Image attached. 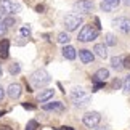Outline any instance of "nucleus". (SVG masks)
<instances>
[{"label": "nucleus", "mask_w": 130, "mask_h": 130, "mask_svg": "<svg viewBox=\"0 0 130 130\" xmlns=\"http://www.w3.org/2000/svg\"><path fill=\"white\" fill-rule=\"evenodd\" d=\"M69 40H71V37H69L68 32H59L58 34V42L61 43V45H68Z\"/></svg>", "instance_id": "obj_20"}, {"label": "nucleus", "mask_w": 130, "mask_h": 130, "mask_svg": "<svg viewBox=\"0 0 130 130\" xmlns=\"http://www.w3.org/2000/svg\"><path fill=\"white\" fill-rule=\"evenodd\" d=\"M7 29H8V27L5 26V24H3L2 21H0V37H3L5 34H7Z\"/></svg>", "instance_id": "obj_27"}, {"label": "nucleus", "mask_w": 130, "mask_h": 130, "mask_svg": "<svg viewBox=\"0 0 130 130\" xmlns=\"http://www.w3.org/2000/svg\"><path fill=\"white\" fill-rule=\"evenodd\" d=\"M3 76V69H2V64H0V77Z\"/></svg>", "instance_id": "obj_38"}, {"label": "nucleus", "mask_w": 130, "mask_h": 130, "mask_svg": "<svg viewBox=\"0 0 130 130\" xmlns=\"http://www.w3.org/2000/svg\"><path fill=\"white\" fill-rule=\"evenodd\" d=\"M72 8H74L76 13L90 14V13H93V10H95V3L92 0H79V2H76L72 5Z\"/></svg>", "instance_id": "obj_5"}, {"label": "nucleus", "mask_w": 130, "mask_h": 130, "mask_svg": "<svg viewBox=\"0 0 130 130\" xmlns=\"http://www.w3.org/2000/svg\"><path fill=\"white\" fill-rule=\"evenodd\" d=\"M43 111H53V112H63L64 111V104L61 101H53V103H43L42 106Z\"/></svg>", "instance_id": "obj_12"}, {"label": "nucleus", "mask_w": 130, "mask_h": 130, "mask_svg": "<svg viewBox=\"0 0 130 130\" xmlns=\"http://www.w3.org/2000/svg\"><path fill=\"white\" fill-rule=\"evenodd\" d=\"M3 96H5V90L2 88V85H0V103H2V100H3Z\"/></svg>", "instance_id": "obj_33"}, {"label": "nucleus", "mask_w": 130, "mask_h": 130, "mask_svg": "<svg viewBox=\"0 0 130 130\" xmlns=\"http://www.w3.org/2000/svg\"><path fill=\"white\" fill-rule=\"evenodd\" d=\"M59 130H76V128H72V127H69V125H63Z\"/></svg>", "instance_id": "obj_36"}, {"label": "nucleus", "mask_w": 130, "mask_h": 130, "mask_svg": "<svg viewBox=\"0 0 130 130\" xmlns=\"http://www.w3.org/2000/svg\"><path fill=\"white\" fill-rule=\"evenodd\" d=\"M53 95H55L53 88H43V90H40V93L37 95V100L40 103H47V101H50V100L53 98Z\"/></svg>", "instance_id": "obj_13"}, {"label": "nucleus", "mask_w": 130, "mask_h": 130, "mask_svg": "<svg viewBox=\"0 0 130 130\" xmlns=\"http://www.w3.org/2000/svg\"><path fill=\"white\" fill-rule=\"evenodd\" d=\"M71 101L74 103V106H79V108H84L92 101V95H90L87 90H84L80 87L74 88L71 92Z\"/></svg>", "instance_id": "obj_1"}, {"label": "nucleus", "mask_w": 130, "mask_h": 130, "mask_svg": "<svg viewBox=\"0 0 130 130\" xmlns=\"http://www.w3.org/2000/svg\"><path fill=\"white\" fill-rule=\"evenodd\" d=\"M104 85H106V82H95V85H93V88H92V92H96V90L103 88Z\"/></svg>", "instance_id": "obj_26"}, {"label": "nucleus", "mask_w": 130, "mask_h": 130, "mask_svg": "<svg viewBox=\"0 0 130 130\" xmlns=\"http://www.w3.org/2000/svg\"><path fill=\"white\" fill-rule=\"evenodd\" d=\"M124 55H119V56H112L111 58V68L114 71H122L124 69Z\"/></svg>", "instance_id": "obj_17"}, {"label": "nucleus", "mask_w": 130, "mask_h": 130, "mask_svg": "<svg viewBox=\"0 0 130 130\" xmlns=\"http://www.w3.org/2000/svg\"><path fill=\"white\" fill-rule=\"evenodd\" d=\"M109 79V71L106 68H100L92 76V82L95 84V82H106Z\"/></svg>", "instance_id": "obj_11"}, {"label": "nucleus", "mask_w": 130, "mask_h": 130, "mask_svg": "<svg viewBox=\"0 0 130 130\" xmlns=\"http://www.w3.org/2000/svg\"><path fill=\"white\" fill-rule=\"evenodd\" d=\"M61 52H63V56L66 58V59H69V61L76 59V56H77V53H76V48H74V47H71V45H64Z\"/></svg>", "instance_id": "obj_18"}, {"label": "nucleus", "mask_w": 130, "mask_h": 130, "mask_svg": "<svg viewBox=\"0 0 130 130\" xmlns=\"http://www.w3.org/2000/svg\"><path fill=\"white\" fill-rule=\"evenodd\" d=\"M95 24H96V29H101V23H100V18H95Z\"/></svg>", "instance_id": "obj_34"}, {"label": "nucleus", "mask_w": 130, "mask_h": 130, "mask_svg": "<svg viewBox=\"0 0 130 130\" xmlns=\"http://www.w3.org/2000/svg\"><path fill=\"white\" fill-rule=\"evenodd\" d=\"M93 52H95V55H96L98 58L106 59L108 58V45L106 43H96L93 47Z\"/></svg>", "instance_id": "obj_14"}, {"label": "nucleus", "mask_w": 130, "mask_h": 130, "mask_svg": "<svg viewBox=\"0 0 130 130\" xmlns=\"http://www.w3.org/2000/svg\"><path fill=\"white\" fill-rule=\"evenodd\" d=\"M5 16H7V13H5V10H3L2 7H0V21H2V19H3Z\"/></svg>", "instance_id": "obj_32"}, {"label": "nucleus", "mask_w": 130, "mask_h": 130, "mask_svg": "<svg viewBox=\"0 0 130 130\" xmlns=\"http://www.w3.org/2000/svg\"><path fill=\"white\" fill-rule=\"evenodd\" d=\"M0 130H13V128L8 127V125H2V127H0Z\"/></svg>", "instance_id": "obj_37"}, {"label": "nucleus", "mask_w": 130, "mask_h": 130, "mask_svg": "<svg viewBox=\"0 0 130 130\" xmlns=\"http://www.w3.org/2000/svg\"><path fill=\"white\" fill-rule=\"evenodd\" d=\"M122 88H124V93H130V74L124 79V82H122Z\"/></svg>", "instance_id": "obj_22"}, {"label": "nucleus", "mask_w": 130, "mask_h": 130, "mask_svg": "<svg viewBox=\"0 0 130 130\" xmlns=\"http://www.w3.org/2000/svg\"><path fill=\"white\" fill-rule=\"evenodd\" d=\"M79 59H80L84 64H90V63H93V59H95V53L88 48H82V50H79Z\"/></svg>", "instance_id": "obj_10"}, {"label": "nucleus", "mask_w": 130, "mask_h": 130, "mask_svg": "<svg viewBox=\"0 0 130 130\" xmlns=\"http://www.w3.org/2000/svg\"><path fill=\"white\" fill-rule=\"evenodd\" d=\"M50 80H52V77H50V74L45 71V69H37V71H34L31 74V82H32V85L37 87V88L45 87L47 84H50Z\"/></svg>", "instance_id": "obj_3"}, {"label": "nucleus", "mask_w": 130, "mask_h": 130, "mask_svg": "<svg viewBox=\"0 0 130 130\" xmlns=\"http://www.w3.org/2000/svg\"><path fill=\"white\" fill-rule=\"evenodd\" d=\"M43 10H45V7H43V5H37V7H36V11H37V13H42Z\"/></svg>", "instance_id": "obj_31"}, {"label": "nucleus", "mask_w": 130, "mask_h": 130, "mask_svg": "<svg viewBox=\"0 0 130 130\" xmlns=\"http://www.w3.org/2000/svg\"><path fill=\"white\" fill-rule=\"evenodd\" d=\"M10 74H11V76H14V74H19L21 72V66H19L18 63H13V64H10Z\"/></svg>", "instance_id": "obj_21"}, {"label": "nucleus", "mask_w": 130, "mask_h": 130, "mask_svg": "<svg viewBox=\"0 0 130 130\" xmlns=\"http://www.w3.org/2000/svg\"><path fill=\"white\" fill-rule=\"evenodd\" d=\"M124 3H125V5H128V7H130V0H124Z\"/></svg>", "instance_id": "obj_39"}, {"label": "nucleus", "mask_w": 130, "mask_h": 130, "mask_svg": "<svg viewBox=\"0 0 130 130\" xmlns=\"http://www.w3.org/2000/svg\"><path fill=\"white\" fill-rule=\"evenodd\" d=\"M0 7L5 10L7 14H16L21 13V5L14 0H0Z\"/></svg>", "instance_id": "obj_7"}, {"label": "nucleus", "mask_w": 130, "mask_h": 130, "mask_svg": "<svg viewBox=\"0 0 130 130\" xmlns=\"http://www.w3.org/2000/svg\"><path fill=\"white\" fill-rule=\"evenodd\" d=\"M121 85H122V82L119 80V79H116V80L112 82V88H119V87H121Z\"/></svg>", "instance_id": "obj_29"}, {"label": "nucleus", "mask_w": 130, "mask_h": 130, "mask_svg": "<svg viewBox=\"0 0 130 130\" xmlns=\"http://www.w3.org/2000/svg\"><path fill=\"white\" fill-rule=\"evenodd\" d=\"M80 24H82V18L79 16V14L71 13V14H68V16L64 18V26H66V29H68L69 32L76 31V29L80 26Z\"/></svg>", "instance_id": "obj_8"}, {"label": "nucleus", "mask_w": 130, "mask_h": 130, "mask_svg": "<svg viewBox=\"0 0 130 130\" xmlns=\"http://www.w3.org/2000/svg\"><path fill=\"white\" fill-rule=\"evenodd\" d=\"M2 23H3L7 27H13L16 21H14V18H13V16H5V18L2 19Z\"/></svg>", "instance_id": "obj_23"}, {"label": "nucleus", "mask_w": 130, "mask_h": 130, "mask_svg": "<svg viewBox=\"0 0 130 130\" xmlns=\"http://www.w3.org/2000/svg\"><path fill=\"white\" fill-rule=\"evenodd\" d=\"M3 114H5V111H0V116H3Z\"/></svg>", "instance_id": "obj_40"}, {"label": "nucleus", "mask_w": 130, "mask_h": 130, "mask_svg": "<svg viewBox=\"0 0 130 130\" xmlns=\"http://www.w3.org/2000/svg\"><path fill=\"white\" fill-rule=\"evenodd\" d=\"M112 27L117 29L122 34H130V18L127 16H119L116 19H112Z\"/></svg>", "instance_id": "obj_6"}, {"label": "nucleus", "mask_w": 130, "mask_h": 130, "mask_svg": "<svg viewBox=\"0 0 130 130\" xmlns=\"http://www.w3.org/2000/svg\"><path fill=\"white\" fill-rule=\"evenodd\" d=\"M21 93H23L21 84H10L8 88H7V95H8L11 100H18L19 96H21Z\"/></svg>", "instance_id": "obj_9"}, {"label": "nucleus", "mask_w": 130, "mask_h": 130, "mask_svg": "<svg viewBox=\"0 0 130 130\" xmlns=\"http://www.w3.org/2000/svg\"><path fill=\"white\" fill-rule=\"evenodd\" d=\"M104 43L108 45V47H114V45H117V40H116V36L111 32L104 34Z\"/></svg>", "instance_id": "obj_19"}, {"label": "nucleus", "mask_w": 130, "mask_h": 130, "mask_svg": "<svg viewBox=\"0 0 130 130\" xmlns=\"http://www.w3.org/2000/svg\"><path fill=\"white\" fill-rule=\"evenodd\" d=\"M124 69H130V56L124 58Z\"/></svg>", "instance_id": "obj_28"}, {"label": "nucleus", "mask_w": 130, "mask_h": 130, "mask_svg": "<svg viewBox=\"0 0 130 130\" xmlns=\"http://www.w3.org/2000/svg\"><path fill=\"white\" fill-rule=\"evenodd\" d=\"M100 121H101V114L96 111H88L82 116V122L84 125L88 128H95L96 125H100Z\"/></svg>", "instance_id": "obj_4"}, {"label": "nucleus", "mask_w": 130, "mask_h": 130, "mask_svg": "<svg viewBox=\"0 0 130 130\" xmlns=\"http://www.w3.org/2000/svg\"><path fill=\"white\" fill-rule=\"evenodd\" d=\"M23 108H24V109H31V111H32V109H36V106H34V104H29V103H23Z\"/></svg>", "instance_id": "obj_30"}, {"label": "nucleus", "mask_w": 130, "mask_h": 130, "mask_svg": "<svg viewBox=\"0 0 130 130\" xmlns=\"http://www.w3.org/2000/svg\"><path fill=\"white\" fill-rule=\"evenodd\" d=\"M8 56H10V40L3 39V40H0V58L7 59Z\"/></svg>", "instance_id": "obj_16"}, {"label": "nucleus", "mask_w": 130, "mask_h": 130, "mask_svg": "<svg viewBox=\"0 0 130 130\" xmlns=\"http://www.w3.org/2000/svg\"><path fill=\"white\" fill-rule=\"evenodd\" d=\"M121 5V0H101V10L104 11H112Z\"/></svg>", "instance_id": "obj_15"}, {"label": "nucleus", "mask_w": 130, "mask_h": 130, "mask_svg": "<svg viewBox=\"0 0 130 130\" xmlns=\"http://www.w3.org/2000/svg\"><path fill=\"white\" fill-rule=\"evenodd\" d=\"M21 36H24V37L31 36V27H29V24H26V26L21 27Z\"/></svg>", "instance_id": "obj_25"}, {"label": "nucleus", "mask_w": 130, "mask_h": 130, "mask_svg": "<svg viewBox=\"0 0 130 130\" xmlns=\"http://www.w3.org/2000/svg\"><path fill=\"white\" fill-rule=\"evenodd\" d=\"M37 127H39V124H37V121H29L27 122V125H26V130H37Z\"/></svg>", "instance_id": "obj_24"}, {"label": "nucleus", "mask_w": 130, "mask_h": 130, "mask_svg": "<svg viewBox=\"0 0 130 130\" xmlns=\"http://www.w3.org/2000/svg\"><path fill=\"white\" fill-rule=\"evenodd\" d=\"M93 130H108V127H104V125H96Z\"/></svg>", "instance_id": "obj_35"}, {"label": "nucleus", "mask_w": 130, "mask_h": 130, "mask_svg": "<svg viewBox=\"0 0 130 130\" xmlns=\"http://www.w3.org/2000/svg\"><path fill=\"white\" fill-rule=\"evenodd\" d=\"M98 34H100V29H96V26H93V24H85V26L80 29V32H79L77 40L84 42V43L92 42L95 39H98Z\"/></svg>", "instance_id": "obj_2"}]
</instances>
